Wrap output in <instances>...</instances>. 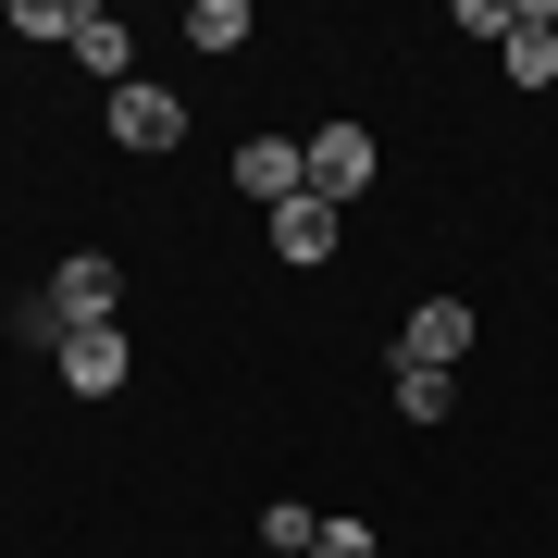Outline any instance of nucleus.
<instances>
[{"label": "nucleus", "instance_id": "1", "mask_svg": "<svg viewBox=\"0 0 558 558\" xmlns=\"http://www.w3.org/2000/svg\"><path fill=\"white\" fill-rule=\"evenodd\" d=\"M299 149H311V199H323V211H360V186L385 174V149L360 137V124H311Z\"/></svg>", "mask_w": 558, "mask_h": 558}, {"label": "nucleus", "instance_id": "2", "mask_svg": "<svg viewBox=\"0 0 558 558\" xmlns=\"http://www.w3.org/2000/svg\"><path fill=\"white\" fill-rule=\"evenodd\" d=\"M112 299H124V260L112 248H62V274H50V323H62V336L112 323Z\"/></svg>", "mask_w": 558, "mask_h": 558}, {"label": "nucleus", "instance_id": "3", "mask_svg": "<svg viewBox=\"0 0 558 558\" xmlns=\"http://www.w3.org/2000/svg\"><path fill=\"white\" fill-rule=\"evenodd\" d=\"M112 137H124V149H174V137H186V100L149 87V75H124V87H112Z\"/></svg>", "mask_w": 558, "mask_h": 558}, {"label": "nucleus", "instance_id": "4", "mask_svg": "<svg viewBox=\"0 0 558 558\" xmlns=\"http://www.w3.org/2000/svg\"><path fill=\"white\" fill-rule=\"evenodd\" d=\"M236 186H248L260 211L311 199V149H299V137H248V149H236Z\"/></svg>", "mask_w": 558, "mask_h": 558}, {"label": "nucleus", "instance_id": "5", "mask_svg": "<svg viewBox=\"0 0 558 558\" xmlns=\"http://www.w3.org/2000/svg\"><path fill=\"white\" fill-rule=\"evenodd\" d=\"M459 348H472V311H459V299H422L398 323V360H410V373H459Z\"/></svg>", "mask_w": 558, "mask_h": 558}, {"label": "nucleus", "instance_id": "6", "mask_svg": "<svg viewBox=\"0 0 558 558\" xmlns=\"http://www.w3.org/2000/svg\"><path fill=\"white\" fill-rule=\"evenodd\" d=\"M260 236H274V260H299V274H311V260H336V236H348V211H323V199H286L274 223H260Z\"/></svg>", "mask_w": 558, "mask_h": 558}, {"label": "nucleus", "instance_id": "7", "mask_svg": "<svg viewBox=\"0 0 558 558\" xmlns=\"http://www.w3.org/2000/svg\"><path fill=\"white\" fill-rule=\"evenodd\" d=\"M62 385H75V398H112V385H124V336H112V323L62 336Z\"/></svg>", "mask_w": 558, "mask_h": 558}, {"label": "nucleus", "instance_id": "8", "mask_svg": "<svg viewBox=\"0 0 558 558\" xmlns=\"http://www.w3.org/2000/svg\"><path fill=\"white\" fill-rule=\"evenodd\" d=\"M62 50H75L87 75H112V87H124V62H137V38H124V13H100V0H75V38H62Z\"/></svg>", "mask_w": 558, "mask_h": 558}, {"label": "nucleus", "instance_id": "9", "mask_svg": "<svg viewBox=\"0 0 558 558\" xmlns=\"http://www.w3.org/2000/svg\"><path fill=\"white\" fill-rule=\"evenodd\" d=\"M509 87H558V13L546 0H521V25H509Z\"/></svg>", "mask_w": 558, "mask_h": 558}, {"label": "nucleus", "instance_id": "10", "mask_svg": "<svg viewBox=\"0 0 558 558\" xmlns=\"http://www.w3.org/2000/svg\"><path fill=\"white\" fill-rule=\"evenodd\" d=\"M385 385H398V422H447V410H459V373H410V360H385Z\"/></svg>", "mask_w": 558, "mask_h": 558}, {"label": "nucleus", "instance_id": "11", "mask_svg": "<svg viewBox=\"0 0 558 558\" xmlns=\"http://www.w3.org/2000/svg\"><path fill=\"white\" fill-rule=\"evenodd\" d=\"M186 38H199L211 62H223V50H248V0H199V13H186Z\"/></svg>", "mask_w": 558, "mask_h": 558}, {"label": "nucleus", "instance_id": "12", "mask_svg": "<svg viewBox=\"0 0 558 558\" xmlns=\"http://www.w3.org/2000/svg\"><path fill=\"white\" fill-rule=\"evenodd\" d=\"M260 546H274V558H311V546H323V521H311L299 497H274V509H260Z\"/></svg>", "mask_w": 558, "mask_h": 558}, {"label": "nucleus", "instance_id": "13", "mask_svg": "<svg viewBox=\"0 0 558 558\" xmlns=\"http://www.w3.org/2000/svg\"><path fill=\"white\" fill-rule=\"evenodd\" d=\"M311 558H385V546L360 534V521H323V546H311Z\"/></svg>", "mask_w": 558, "mask_h": 558}]
</instances>
